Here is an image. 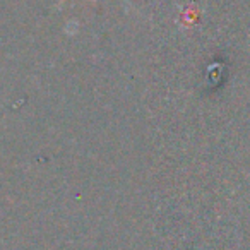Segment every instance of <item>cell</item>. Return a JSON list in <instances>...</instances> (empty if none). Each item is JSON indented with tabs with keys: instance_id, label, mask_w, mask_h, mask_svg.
<instances>
[{
	"instance_id": "6da1fadb",
	"label": "cell",
	"mask_w": 250,
	"mask_h": 250,
	"mask_svg": "<svg viewBox=\"0 0 250 250\" xmlns=\"http://www.w3.org/2000/svg\"><path fill=\"white\" fill-rule=\"evenodd\" d=\"M62 2H65V0H62ZM124 2H125V4H127V5H129V0H124Z\"/></svg>"
}]
</instances>
